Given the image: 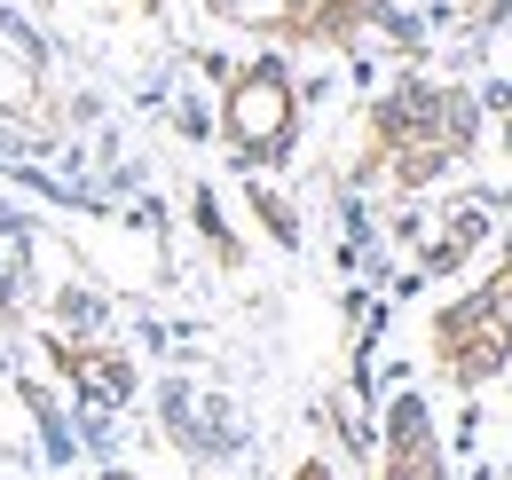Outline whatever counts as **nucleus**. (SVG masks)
Masks as SVG:
<instances>
[{
  "instance_id": "f257e3e1",
  "label": "nucleus",
  "mask_w": 512,
  "mask_h": 480,
  "mask_svg": "<svg viewBox=\"0 0 512 480\" xmlns=\"http://www.w3.org/2000/svg\"><path fill=\"white\" fill-rule=\"evenodd\" d=\"M434 355H442V370L457 386H481L512 355V244H505V260H497V276L481 292H465L457 307L434 315Z\"/></svg>"
},
{
  "instance_id": "f03ea898",
  "label": "nucleus",
  "mask_w": 512,
  "mask_h": 480,
  "mask_svg": "<svg viewBox=\"0 0 512 480\" xmlns=\"http://www.w3.org/2000/svg\"><path fill=\"white\" fill-rule=\"evenodd\" d=\"M221 134H229V150H237L245 166H268V158L292 150V134H300V95H292V71L276 56L245 63V71L229 79V95H221Z\"/></svg>"
},
{
  "instance_id": "7ed1b4c3",
  "label": "nucleus",
  "mask_w": 512,
  "mask_h": 480,
  "mask_svg": "<svg viewBox=\"0 0 512 480\" xmlns=\"http://www.w3.org/2000/svg\"><path fill=\"white\" fill-rule=\"evenodd\" d=\"M379 457H386V480H449L442 473V441H434V418H426L418 394H394L386 433H379Z\"/></svg>"
},
{
  "instance_id": "20e7f679",
  "label": "nucleus",
  "mask_w": 512,
  "mask_h": 480,
  "mask_svg": "<svg viewBox=\"0 0 512 480\" xmlns=\"http://www.w3.org/2000/svg\"><path fill=\"white\" fill-rule=\"evenodd\" d=\"M48 355L64 362V378L79 386L87 410H119V402L134 394V362L111 355V347H95V339H48Z\"/></svg>"
},
{
  "instance_id": "39448f33",
  "label": "nucleus",
  "mask_w": 512,
  "mask_h": 480,
  "mask_svg": "<svg viewBox=\"0 0 512 480\" xmlns=\"http://www.w3.org/2000/svg\"><path fill=\"white\" fill-rule=\"evenodd\" d=\"M166 425H174V441L197 449V457H213V449L237 441V433H229V410H221L213 394H197V386H166Z\"/></svg>"
},
{
  "instance_id": "423d86ee",
  "label": "nucleus",
  "mask_w": 512,
  "mask_h": 480,
  "mask_svg": "<svg viewBox=\"0 0 512 480\" xmlns=\"http://www.w3.org/2000/svg\"><path fill=\"white\" fill-rule=\"evenodd\" d=\"M292 480H339V473H331L323 457H300V473H292Z\"/></svg>"
},
{
  "instance_id": "0eeeda50",
  "label": "nucleus",
  "mask_w": 512,
  "mask_h": 480,
  "mask_svg": "<svg viewBox=\"0 0 512 480\" xmlns=\"http://www.w3.org/2000/svg\"><path fill=\"white\" fill-rule=\"evenodd\" d=\"M103 480H142V473H103Z\"/></svg>"
},
{
  "instance_id": "6e6552de",
  "label": "nucleus",
  "mask_w": 512,
  "mask_h": 480,
  "mask_svg": "<svg viewBox=\"0 0 512 480\" xmlns=\"http://www.w3.org/2000/svg\"><path fill=\"white\" fill-rule=\"evenodd\" d=\"M489 8H497V0H489Z\"/></svg>"
}]
</instances>
